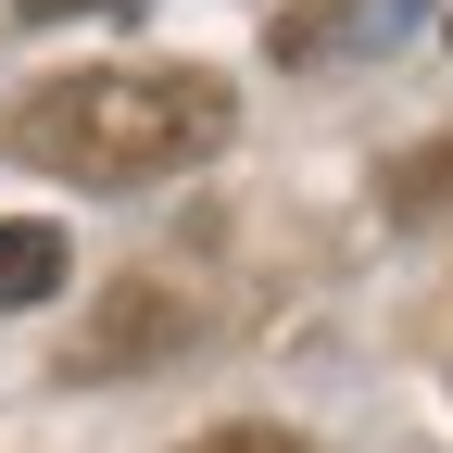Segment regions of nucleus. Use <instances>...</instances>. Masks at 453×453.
I'll return each mask as SVG.
<instances>
[{
	"instance_id": "1",
	"label": "nucleus",
	"mask_w": 453,
	"mask_h": 453,
	"mask_svg": "<svg viewBox=\"0 0 453 453\" xmlns=\"http://www.w3.org/2000/svg\"><path fill=\"white\" fill-rule=\"evenodd\" d=\"M226 76L214 64H88V76H50L13 101V164L64 189H151V177H189V164L226 151Z\"/></svg>"
},
{
	"instance_id": "3",
	"label": "nucleus",
	"mask_w": 453,
	"mask_h": 453,
	"mask_svg": "<svg viewBox=\"0 0 453 453\" xmlns=\"http://www.w3.org/2000/svg\"><path fill=\"white\" fill-rule=\"evenodd\" d=\"M428 202H453V151H428V164L390 177V214H428Z\"/></svg>"
},
{
	"instance_id": "4",
	"label": "nucleus",
	"mask_w": 453,
	"mask_h": 453,
	"mask_svg": "<svg viewBox=\"0 0 453 453\" xmlns=\"http://www.w3.org/2000/svg\"><path fill=\"white\" fill-rule=\"evenodd\" d=\"M189 453H315V441H290V428H214V441H189Z\"/></svg>"
},
{
	"instance_id": "5",
	"label": "nucleus",
	"mask_w": 453,
	"mask_h": 453,
	"mask_svg": "<svg viewBox=\"0 0 453 453\" xmlns=\"http://www.w3.org/2000/svg\"><path fill=\"white\" fill-rule=\"evenodd\" d=\"M26 26H64V13H113V0H13Z\"/></svg>"
},
{
	"instance_id": "2",
	"label": "nucleus",
	"mask_w": 453,
	"mask_h": 453,
	"mask_svg": "<svg viewBox=\"0 0 453 453\" xmlns=\"http://www.w3.org/2000/svg\"><path fill=\"white\" fill-rule=\"evenodd\" d=\"M64 277H76L64 226H38V214H26V226H0V303H13V315H26V303H50Z\"/></svg>"
}]
</instances>
